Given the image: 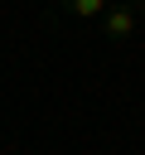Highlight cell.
<instances>
[{
    "label": "cell",
    "instance_id": "2",
    "mask_svg": "<svg viewBox=\"0 0 145 155\" xmlns=\"http://www.w3.org/2000/svg\"><path fill=\"white\" fill-rule=\"evenodd\" d=\"M68 10H72L77 19H102V15H106V0H72Z\"/></svg>",
    "mask_w": 145,
    "mask_h": 155
},
{
    "label": "cell",
    "instance_id": "1",
    "mask_svg": "<svg viewBox=\"0 0 145 155\" xmlns=\"http://www.w3.org/2000/svg\"><path fill=\"white\" fill-rule=\"evenodd\" d=\"M135 24H140V15L130 5H106V15H102V34L106 39H130Z\"/></svg>",
    "mask_w": 145,
    "mask_h": 155
}]
</instances>
